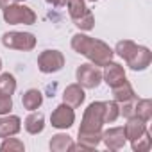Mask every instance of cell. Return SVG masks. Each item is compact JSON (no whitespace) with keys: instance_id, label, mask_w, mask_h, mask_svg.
Here are the masks:
<instances>
[{"instance_id":"1","label":"cell","mask_w":152,"mask_h":152,"mask_svg":"<svg viewBox=\"0 0 152 152\" xmlns=\"http://www.w3.org/2000/svg\"><path fill=\"white\" fill-rule=\"evenodd\" d=\"M72 48L84 56L86 59H90V63H93L95 66H104L107 64L109 61H113V48L104 43L102 39H95L88 34H83V32H77V34H73L72 36Z\"/></svg>"},{"instance_id":"2","label":"cell","mask_w":152,"mask_h":152,"mask_svg":"<svg viewBox=\"0 0 152 152\" xmlns=\"http://www.w3.org/2000/svg\"><path fill=\"white\" fill-rule=\"evenodd\" d=\"M104 127V102L95 100L91 102L81 120V132H100Z\"/></svg>"},{"instance_id":"3","label":"cell","mask_w":152,"mask_h":152,"mask_svg":"<svg viewBox=\"0 0 152 152\" xmlns=\"http://www.w3.org/2000/svg\"><path fill=\"white\" fill-rule=\"evenodd\" d=\"M36 20H38L36 13L20 2L4 7V22L9 25H32L36 23Z\"/></svg>"},{"instance_id":"4","label":"cell","mask_w":152,"mask_h":152,"mask_svg":"<svg viewBox=\"0 0 152 152\" xmlns=\"http://www.w3.org/2000/svg\"><path fill=\"white\" fill-rule=\"evenodd\" d=\"M75 77H77V83L84 90H95L102 83V70L99 66H95L93 63H84V64L77 66Z\"/></svg>"},{"instance_id":"5","label":"cell","mask_w":152,"mask_h":152,"mask_svg":"<svg viewBox=\"0 0 152 152\" xmlns=\"http://www.w3.org/2000/svg\"><path fill=\"white\" fill-rule=\"evenodd\" d=\"M2 43L6 48H13V50H22V52H31L36 47V36L31 32H18V31H11L6 32L2 36Z\"/></svg>"},{"instance_id":"6","label":"cell","mask_w":152,"mask_h":152,"mask_svg":"<svg viewBox=\"0 0 152 152\" xmlns=\"http://www.w3.org/2000/svg\"><path fill=\"white\" fill-rule=\"evenodd\" d=\"M64 56L59 50H43L38 56V68L41 73H56L63 70Z\"/></svg>"},{"instance_id":"7","label":"cell","mask_w":152,"mask_h":152,"mask_svg":"<svg viewBox=\"0 0 152 152\" xmlns=\"http://www.w3.org/2000/svg\"><path fill=\"white\" fill-rule=\"evenodd\" d=\"M73 122H75V111H73L72 106H68V104H64V102L59 104V106L52 111V115H50V124H52V127L61 129V131L70 129V127L73 125Z\"/></svg>"},{"instance_id":"8","label":"cell","mask_w":152,"mask_h":152,"mask_svg":"<svg viewBox=\"0 0 152 152\" xmlns=\"http://www.w3.org/2000/svg\"><path fill=\"white\" fill-rule=\"evenodd\" d=\"M102 81H104L109 88H115V86L122 84L124 81H127L124 66H122V64H118V63H113V61H109L107 64H104Z\"/></svg>"},{"instance_id":"9","label":"cell","mask_w":152,"mask_h":152,"mask_svg":"<svg viewBox=\"0 0 152 152\" xmlns=\"http://www.w3.org/2000/svg\"><path fill=\"white\" fill-rule=\"evenodd\" d=\"M102 143L109 150H120V148H124L125 143H127L124 127H109L107 131H104L102 132Z\"/></svg>"},{"instance_id":"10","label":"cell","mask_w":152,"mask_h":152,"mask_svg":"<svg viewBox=\"0 0 152 152\" xmlns=\"http://www.w3.org/2000/svg\"><path fill=\"white\" fill-rule=\"evenodd\" d=\"M150 61H152V52H150L147 47H140V45H138V48L134 50V54H132L125 63H127V66H129L131 70H134V72H143V70L148 68Z\"/></svg>"},{"instance_id":"11","label":"cell","mask_w":152,"mask_h":152,"mask_svg":"<svg viewBox=\"0 0 152 152\" xmlns=\"http://www.w3.org/2000/svg\"><path fill=\"white\" fill-rule=\"evenodd\" d=\"M22 129V120L16 115H2L0 116V138L16 136Z\"/></svg>"},{"instance_id":"12","label":"cell","mask_w":152,"mask_h":152,"mask_svg":"<svg viewBox=\"0 0 152 152\" xmlns=\"http://www.w3.org/2000/svg\"><path fill=\"white\" fill-rule=\"evenodd\" d=\"M86 99V93H84V88L75 83V84H68L63 91V102L72 106V107H79Z\"/></svg>"},{"instance_id":"13","label":"cell","mask_w":152,"mask_h":152,"mask_svg":"<svg viewBox=\"0 0 152 152\" xmlns=\"http://www.w3.org/2000/svg\"><path fill=\"white\" fill-rule=\"evenodd\" d=\"M145 131H147V122H143V120L138 118V116L127 118V124L124 125V132H125V138H127L129 141L136 140V138L141 136Z\"/></svg>"},{"instance_id":"14","label":"cell","mask_w":152,"mask_h":152,"mask_svg":"<svg viewBox=\"0 0 152 152\" xmlns=\"http://www.w3.org/2000/svg\"><path fill=\"white\" fill-rule=\"evenodd\" d=\"M23 127L29 134H39L45 129V116L43 113L38 111H31V115L23 120Z\"/></svg>"},{"instance_id":"15","label":"cell","mask_w":152,"mask_h":152,"mask_svg":"<svg viewBox=\"0 0 152 152\" xmlns=\"http://www.w3.org/2000/svg\"><path fill=\"white\" fill-rule=\"evenodd\" d=\"M111 90H113V100L118 102V104L129 102V100H136V93H134V90H132L129 81H124L122 84H118V86H115Z\"/></svg>"},{"instance_id":"16","label":"cell","mask_w":152,"mask_h":152,"mask_svg":"<svg viewBox=\"0 0 152 152\" xmlns=\"http://www.w3.org/2000/svg\"><path fill=\"white\" fill-rule=\"evenodd\" d=\"M22 104H23V107H25L27 111H36V109L41 107V104H43V93H41L39 90L31 88V90H27V91L22 95Z\"/></svg>"},{"instance_id":"17","label":"cell","mask_w":152,"mask_h":152,"mask_svg":"<svg viewBox=\"0 0 152 152\" xmlns=\"http://www.w3.org/2000/svg\"><path fill=\"white\" fill-rule=\"evenodd\" d=\"M72 145H73L72 136L63 134V132L54 134L50 138V143H48V147H50L52 152H68V150H72Z\"/></svg>"},{"instance_id":"18","label":"cell","mask_w":152,"mask_h":152,"mask_svg":"<svg viewBox=\"0 0 152 152\" xmlns=\"http://www.w3.org/2000/svg\"><path fill=\"white\" fill-rule=\"evenodd\" d=\"M64 6L68 7V15L72 20H79L90 11L86 6V0H66Z\"/></svg>"},{"instance_id":"19","label":"cell","mask_w":152,"mask_h":152,"mask_svg":"<svg viewBox=\"0 0 152 152\" xmlns=\"http://www.w3.org/2000/svg\"><path fill=\"white\" fill-rule=\"evenodd\" d=\"M134 115L141 118L143 122H148L152 118V100L150 99H140L134 102Z\"/></svg>"},{"instance_id":"20","label":"cell","mask_w":152,"mask_h":152,"mask_svg":"<svg viewBox=\"0 0 152 152\" xmlns=\"http://www.w3.org/2000/svg\"><path fill=\"white\" fill-rule=\"evenodd\" d=\"M136 48H138V45H136L134 41H131V39H122V41L116 43V47H115L113 52H115L118 57H122L124 61H127V59L134 54Z\"/></svg>"},{"instance_id":"21","label":"cell","mask_w":152,"mask_h":152,"mask_svg":"<svg viewBox=\"0 0 152 152\" xmlns=\"http://www.w3.org/2000/svg\"><path fill=\"white\" fill-rule=\"evenodd\" d=\"M16 91V79L11 73L0 75V95H13Z\"/></svg>"},{"instance_id":"22","label":"cell","mask_w":152,"mask_h":152,"mask_svg":"<svg viewBox=\"0 0 152 152\" xmlns=\"http://www.w3.org/2000/svg\"><path fill=\"white\" fill-rule=\"evenodd\" d=\"M120 116V106L115 100L104 102V124H113Z\"/></svg>"},{"instance_id":"23","label":"cell","mask_w":152,"mask_h":152,"mask_svg":"<svg viewBox=\"0 0 152 152\" xmlns=\"http://www.w3.org/2000/svg\"><path fill=\"white\" fill-rule=\"evenodd\" d=\"M131 147L134 152H148L150 147H152V138L148 134V131H145L141 136H138L136 140L131 141Z\"/></svg>"},{"instance_id":"24","label":"cell","mask_w":152,"mask_h":152,"mask_svg":"<svg viewBox=\"0 0 152 152\" xmlns=\"http://www.w3.org/2000/svg\"><path fill=\"white\" fill-rule=\"evenodd\" d=\"M0 150H2V152H23L25 145H23L22 140L9 136V138H4L2 145H0Z\"/></svg>"},{"instance_id":"25","label":"cell","mask_w":152,"mask_h":152,"mask_svg":"<svg viewBox=\"0 0 152 152\" xmlns=\"http://www.w3.org/2000/svg\"><path fill=\"white\" fill-rule=\"evenodd\" d=\"M73 23H75V27L81 29V31H91V29L95 27V16H93V13H91V11H88L83 18L73 20Z\"/></svg>"},{"instance_id":"26","label":"cell","mask_w":152,"mask_h":152,"mask_svg":"<svg viewBox=\"0 0 152 152\" xmlns=\"http://www.w3.org/2000/svg\"><path fill=\"white\" fill-rule=\"evenodd\" d=\"M13 109V99L11 95H0V116L9 115Z\"/></svg>"},{"instance_id":"27","label":"cell","mask_w":152,"mask_h":152,"mask_svg":"<svg viewBox=\"0 0 152 152\" xmlns=\"http://www.w3.org/2000/svg\"><path fill=\"white\" fill-rule=\"evenodd\" d=\"M134 102H136V100H129V102H122V104H118V106H120V115H124L125 118L136 116V115H134Z\"/></svg>"},{"instance_id":"28","label":"cell","mask_w":152,"mask_h":152,"mask_svg":"<svg viewBox=\"0 0 152 152\" xmlns=\"http://www.w3.org/2000/svg\"><path fill=\"white\" fill-rule=\"evenodd\" d=\"M47 4H50L54 7H63L66 4V0H47Z\"/></svg>"},{"instance_id":"29","label":"cell","mask_w":152,"mask_h":152,"mask_svg":"<svg viewBox=\"0 0 152 152\" xmlns=\"http://www.w3.org/2000/svg\"><path fill=\"white\" fill-rule=\"evenodd\" d=\"M16 2V0H0V7H7V6H11V4H15Z\"/></svg>"},{"instance_id":"30","label":"cell","mask_w":152,"mask_h":152,"mask_svg":"<svg viewBox=\"0 0 152 152\" xmlns=\"http://www.w3.org/2000/svg\"><path fill=\"white\" fill-rule=\"evenodd\" d=\"M0 70H2V59H0Z\"/></svg>"},{"instance_id":"31","label":"cell","mask_w":152,"mask_h":152,"mask_svg":"<svg viewBox=\"0 0 152 152\" xmlns=\"http://www.w3.org/2000/svg\"><path fill=\"white\" fill-rule=\"evenodd\" d=\"M16 2H20V4H22V2H25V0H16Z\"/></svg>"},{"instance_id":"32","label":"cell","mask_w":152,"mask_h":152,"mask_svg":"<svg viewBox=\"0 0 152 152\" xmlns=\"http://www.w3.org/2000/svg\"><path fill=\"white\" fill-rule=\"evenodd\" d=\"M88 2H97V0H88Z\"/></svg>"}]
</instances>
